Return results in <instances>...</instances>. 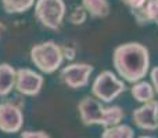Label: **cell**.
<instances>
[{"label": "cell", "mask_w": 158, "mask_h": 138, "mask_svg": "<svg viewBox=\"0 0 158 138\" xmlns=\"http://www.w3.org/2000/svg\"><path fill=\"white\" fill-rule=\"evenodd\" d=\"M112 65L123 81L133 84L150 72V51L139 41L119 44L112 53Z\"/></svg>", "instance_id": "6da1fadb"}, {"label": "cell", "mask_w": 158, "mask_h": 138, "mask_svg": "<svg viewBox=\"0 0 158 138\" xmlns=\"http://www.w3.org/2000/svg\"><path fill=\"white\" fill-rule=\"evenodd\" d=\"M81 122L85 126H103L104 128L121 124L125 119V112L121 106H107L93 95H86L78 104Z\"/></svg>", "instance_id": "7a4b0ae2"}, {"label": "cell", "mask_w": 158, "mask_h": 138, "mask_svg": "<svg viewBox=\"0 0 158 138\" xmlns=\"http://www.w3.org/2000/svg\"><path fill=\"white\" fill-rule=\"evenodd\" d=\"M31 62L44 75H52L63 66L64 55L61 46L53 40L42 41L31 49Z\"/></svg>", "instance_id": "3957f363"}, {"label": "cell", "mask_w": 158, "mask_h": 138, "mask_svg": "<svg viewBox=\"0 0 158 138\" xmlns=\"http://www.w3.org/2000/svg\"><path fill=\"white\" fill-rule=\"evenodd\" d=\"M125 91V81L112 70L100 72L92 83V95L104 104L112 102Z\"/></svg>", "instance_id": "277c9868"}, {"label": "cell", "mask_w": 158, "mask_h": 138, "mask_svg": "<svg viewBox=\"0 0 158 138\" xmlns=\"http://www.w3.org/2000/svg\"><path fill=\"white\" fill-rule=\"evenodd\" d=\"M33 13L35 18L43 28L58 30L63 26L67 6L64 0H36Z\"/></svg>", "instance_id": "5b68a950"}, {"label": "cell", "mask_w": 158, "mask_h": 138, "mask_svg": "<svg viewBox=\"0 0 158 138\" xmlns=\"http://www.w3.org/2000/svg\"><path fill=\"white\" fill-rule=\"evenodd\" d=\"M22 101L4 100L0 102V131L6 134L19 133L24 126Z\"/></svg>", "instance_id": "8992f818"}, {"label": "cell", "mask_w": 158, "mask_h": 138, "mask_svg": "<svg viewBox=\"0 0 158 138\" xmlns=\"http://www.w3.org/2000/svg\"><path fill=\"white\" fill-rule=\"evenodd\" d=\"M94 66L86 62H72L60 70V80L72 90L83 89L89 84Z\"/></svg>", "instance_id": "52a82bcc"}, {"label": "cell", "mask_w": 158, "mask_h": 138, "mask_svg": "<svg viewBox=\"0 0 158 138\" xmlns=\"http://www.w3.org/2000/svg\"><path fill=\"white\" fill-rule=\"evenodd\" d=\"M44 84V77L39 72L31 68H19L17 69L15 76V87L17 93L25 97H36L42 91Z\"/></svg>", "instance_id": "ba28073f"}, {"label": "cell", "mask_w": 158, "mask_h": 138, "mask_svg": "<svg viewBox=\"0 0 158 138\" xmlns=\"http://www.w3.org/2000/svg\"><path fill=\"white\" fill-rule=\"evenodd\" d=\"M132 119L137 128L154 131L158 128V101L151 100L144 102L132 112Z\"/></svg>", "instance_id": "9c48e42d"}, {"label": "cell", "mask_w": 158, "mask_h": 138, "mask_svg": "<svg viewBox=\"0 0 158 138\" xmlns=\"http://www.w3.org/2000/svg\"><path fill=\"white\" fill-rule=\"evenodd\" d=\"M17 69L7 62L0 64V98L7 97L15 87Z\"/></svg>", "instance_id": "30bf717a"}, {"label": "cell", "mask_w": 158, "mask_h": 138, "mask_svg": "<svg viewBox=\"0 0 158 138\" xmlns=\"http://www.w3.org/2000/svg\"><path fill=\"white\" fill-rule=\"evenodd\" d=\"M131 94H132V97L135 98V101H137V102H140V104H144L151 100H156V91H154L153 84L146 81L144 79L132 84Z\"/></svg>", "instance_id": "8fae6325"}, {"label": "cell", "mask_w": 158, "mask_h": 138, "mask_svg": "<svg viewBox=\"0 0 158 138\" xmlns=\"http://www.w3.org/2000/svg\"><path fill=\"white\" fill-rule=\"evenodd\" d=\"M81 4L92 18H107L111 13L108 0H82Z\"/></svg>", "instance_id": "7c38bea8"}, {"label": "cell", "mask_w": 158, "mask_h": 138, "mask_svg": "<svg viewBox=\"0 0 158 138\" xmlns=\"http://www.w3.org/2000/svg\"><path fill=\"white\" fill-rule=\"evenodd\" d=\"M126 7L129 8L132 17L135 18V21L139 25L144 26L148 25V18L147 14H146V4H147V0H121Z\"/></svg>", "instance_id": "4fadbf2b"}, {"label": "cell", "mask_w": 158, "mask_h": 138, "mask_svg": "<svg viewBox=\"0 0 158 138\" xmlns=\"http://www.w3.org/2000/svg\"><path fill=\"white\" fill-rule=\"evenodd\" d=\"M3 10L7 14H22L35 6L36 0H0Z\"/></svg>", "instance_id": "5bb4252c"}, {"label": "cell", "mask_w": 158, "mask_h": 138, "mask_svg": "<svg viewBox=\"0 0 158 138\" xmlns=\"http://www.w3.org/2000/svg\"><path fill=\"white\" fill-rule=\"evenodd\" d=\"M101 138H135V131L128 124H117L112 127L104 128L101 133Z\"/></svg>", "instance_id": "9a60e30c"}, {"label": "cell", "mask_w": 158, "mask_h": 138, "mask_svg": "<svg viewBox=\"0 0 158 138\" xmlns=\"http://www.w3.org/2000/svg\"><path fill=\"white\" fill-rule=\"evenodd\" d=\"M87 17H89V14L85 10V7L82 4H78L71 10V13L68 15V21H69V24L79 26V25H83L86 22Z\"/></svg>", "instance_id": "2e32d148"}, {"label": "cell", "mask_w": 158, "mask_h": 138, "mask_svg": "<svg viewBox=\"0 0 158 138\" xmlns=\"http://www.w3.org/2000/svg\"><path fill=\"white\" fill-rule=\"evenodd\" d=\"M146 14H147V18L150 24L158 25V0H147Z\"/></svg>", "instance_id": "e0dca14e"}, {"label": "cell", "mask_w": 158, "mask_h": 138, "mask_svg": "<svg viewBox=\"0 0 158 138\" xmlns=\"http://www.w3.org/2000/svg\"><path fill=\"white\" fill-rule=\"evenodd\" d=\"M61 50H63V55H64V60L67 61H74L75 57H77V47L74 44H64L61 46Z\"/></svg>", "instance_id": "ac0fdd59"}, {"label": "cell", "mask_w": 158, "mask_h": 138, "mask_svg": "<svg viewBox=\"0 0 158 138\" xmlns=\"http://www.w3.org/2000/svg\"><path fill=\"white\" fill-rule=\"evenodd\" d=\"M19 138H50L46 131H22Z\"/></svg>", "instance_id": "d6986e66"}, {"label": "cell", "mask_w": 158, "mask_h": 138, "mask_svg": "<svg viewBox=\"0 0 158 138\" xmlns=\"http://www.w3.org/2000/svg\"><path fill=\"white\" fill-rule=\"evenodd\" d=\"M150 83L153 84V87H154V91H156V94H158V65L157 66H154L153 69L150 70Z\"/></svg>", "instance_id": "ffe728a7"}, {"label": "cell", "mask_w": 158, "mask_h": 138, "mask_svg": "<svg viewBox=\"0 0 158 138\" xmlns=\"http://www.w3.org/2000/svg\"><path fill=\"white\" fill-rule=\"evenodd\" d=\"M4 30H6V26L2 24V22H0V36L3 35V32H4Z\"/></svg>", "instance_id": "44dd1931"}, {"label": "cell", "mask_w": 158, "mask_h": 138, "mask_svg": "<svg viewBox=\"0 0 158 138\" xmlns=\"http://www.w3.org/2000/svg\"><path fill=\"white\" fill-rule=\"evenodd\" d=\"M137 138H156V137H153V136H140Z\"/></svg>", "instance_id": "7402d4cb"}]
</instances>
